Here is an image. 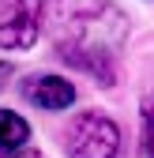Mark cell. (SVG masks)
Masks as SVG:
<instances>
[{
    "instance_id": "cell-1",
    "label": "cell",
    "mask_w": 154,
    "mask_h": 158,
    "mask_svg": "<svg viewBox=\"0 0 154 158\" xmlns=\"http://www.w3.org/2000/svg\"><path fill=\"white\" fill-rule=\"evenodd\" d=\"M53 49L71 68L94 75L102 87L120 79V45L128 19L109 0H53L49 4Z\"/></svg>"
},
{
    "instance_id": "cell-2",
    "label": "cell",
    "mask_w": 154,
    "mask_h": 158,
    "mask_svg": "<svg viewBox=\"0 0 154 158\" xmlns=\"http://www.w3.org/2000/svg\"><path fill=\"white\" fill-rule=\"evenodd\" d=\"M120 128L105 113H79L68 124V154L71 158H117Z\"/></svg>"
},
{
    "instance_id": "cell-3",
    "label": "cell",
    "mask_w": 154,
    "mask_h": 158,
    "mask_svg": "<svg viewBox=\"0 0 154 158\" xmlns=\"http://www.w3.org/2000/svg\"><path fill=\"white\" fill-rule=\"evenodd\" d=\"M42 4L45 0H11L0 23V45L4 49H30L42 34Z\"/></svg>"
},
{
    "instance_id": "cell-4",
    "label": "cell",
    "mask_w": 154,
    "mask_h": 158,
    "mask_svg": "<svg viewBox=\"0 0 154 158\" xmlns=\"http://www.w3.org/2000/svg\"><path fill=\"white\" fill-rule=\"evenodd\" d=\"M23 94H26L30 106L49 109V113L68 109V106L75 102V87L68 83V79H60V75H34V79H26Z\"/></svg>"
},
{
    "instance_id": "cell-5",
    "label": "cell",
    "mask_w": 154,
    "mask_h": 158,
    "mask_svg": "<svg viewBox=\"0 0 154 158\" xmlns=\"http://www.w3.org/2000/svg\"><path fill=\"white\" fill-rule=\"evenodd\" d=\"M26 139H30V124L11 109H0V158L15 154Z\"/></svg>"
},
{
    "instance_id": "cell-6",
    "label": "cell",
    "mask_w": 154,
    "mask_h": 158,
    "mask_svg": "<svg viewBox=\"0 0 154 158\" xmlns=\"http://www.w3.org/2000/svg\"><path fill=\"white\" fill-rule=\"evenodd\" d=\"M139 139H143V154L154 158V94L143 98V128H139Z\"/></svg>"
},
{
    "instance_id": "cell-7",
    "label": "cell",
    "mask_w": 154,
    "mask_h": 158,
    "mask_svg": "<svg viewBox=\"0 0 154 158\" xmlns=\"http://www.w3.org/2000/svg\"><path fill=\"white\" fill-rule=\"evenodd\" d=\"M15 158H42V154H38V151H19Z\"/></svg>"
}]
</instances>
